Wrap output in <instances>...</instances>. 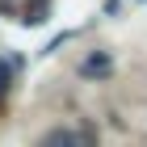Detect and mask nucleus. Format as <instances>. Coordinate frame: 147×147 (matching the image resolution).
I'll list each match as a JSON object with an SVG mask.
<instances>
[{
    "label": "nucleus",
    "mask_w": 147,
    "mask_h": 147,
    "mask_svg": "<svg viewBox=\"0 0 147 147\" xmlns=\"http://www.w3.org/2000/svg\"><path fill=\"white\" fill-rule=\"evenodd\" d=\"M109 71H113V59L105 55V51H97V55H88L84 63H80V76L84 80H105Z\"/></svg>",
    "instance_id": "obj_1"
},
{
    "label": "nucleus",
    "mask_w": 147,
    "mask_h": 147,
    "mask_svg": "<svg viewBox=\"0 0 147 147\" xmlns=\"http://www.w3.org/2000/svg\"><path fill=\"white\" fill-rule=\"evenodd\" d=\"M38 147H84V139H80L76 130H63V126H55V130H46V135L38 139Z\"/></svg>",
    "instance_id": "obj_2"
},
{
    "label": "nucleus",
    "mask_w": 147,
    "mask_h": 147,
    "mask_svg": "<svg viewBox=\"0 0 147 147\" xmlns=\"http://www.w3.org/2000/svg\"><path fill=\"white\" fill-rule=\"evenodd\" d=\"M9 76H13V67H9V63H0V92L9 88Z\"/></svg>",
    "instance_id": "obj_3"
}]
</instances>
